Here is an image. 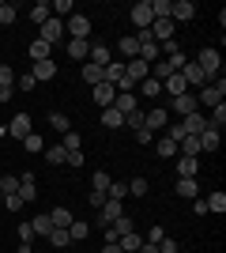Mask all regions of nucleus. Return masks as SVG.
I'll use <instances>...</instances> for the list:
<instances>
[{"mask_svg": "<svg viewBox=\"0 0 226 253\" xmlns=\"http://www.w3.org/2000/svg\"><path fill=\"white\" fill-rule=\"evenodd\" d=\"M196 64H200V72L207 76V84H215L219 72H223V57H219V49H200Z\"/></svg>", "mask_w": 226, "mask_h": 253, "instance_id": "obj_1", "label": "nucleus"}, {"mask_svg": "<svg viewBox=\"0 0 226 253\" xmlns=\"http://www.w3.org/2000/svg\"><path fill=\"white\" fill-rule=\"evenodd\" d=\"M223 95H226V80L219 76L215 84H207L204 91H200V98H196V102H200V106H219V102H223Z\"/></svg>", "mask_w": 226, "mask_h": 253, "instance_id": "obj_2", "label": "nucleus"}, {"mask_svg": "<svg viewBox=\"0 0 226 253\" xmlns=\"http://www.w3.org/2000/svg\"><path fill=\"white\" fill-rule=\"evenodd\" d=\"M173 31H177V23L173 19H155L151 23V38H155V42H173Z\"/></svg>", "mask_w": 226, "mask_h": 253, "instance_id": "obj_3", "label": "nucleus"}, {"mask_svg": "<svg viewBox=\"0 0 226 253\" xmlns=\"http://www.w3.org/2000/svg\"><path fill=\"white\" fill-rule=\"evenodd\" d=\"M31 132H34V125H31V114H15V117H11L8 136H15V140H27Z\"/></svg>", "mask_w": 226, "mask_h": 253, "instance_id": "obj_4", "label": "nucleus"}, {"mask_svg": "<svg viewBox=\"0 0 226 253\" xmlns=\"http://www.w3.org/2000/svg\"><path fill=\"white\" fill-rule=\"evenodd\" d=\"M61 38H65V19H45L42 23V42L53 45V42H61Z\"/></svg>", "mask_w": 226, "mask_h": 253, "instance_id": "obj_5", "label": "nucleus"}, {"mask_svg": "<svg viewBox=\"0 0 226 253\" xmlns=\"http://www.w3.org/2000/svg\"><path fill=\"white\" fill-rule=\"evenodd\" d=\"M132 23H136L140 31H147L151 23H155V15H151V0H140V4H132Z\"/></svg>", "mask_w": 226, "mask_h": 253, "instance_id": "obj_6", "label": "nucleus"}, {"mask_svg": "<svg viewBox=\"0 0 226 253\" xmlns=\"http://www.w3.org/2000/svg\"><path fill=\"white\" fill-rule=\"evenodd\" d=\"M65 34H72V38H87V34H91V19H87V15H68Z\"/></svg>", "mask_w": 226, "mask_h": 253, "instance_id": "obj_7", "label": "nucleus"}, {"mask_svg": "<svg viewBox=\"0 0 226 253\" xmlns=\"http://www.w3.org/2000/svg\"><path fill=\"white\" fill-rule=\"evenodd\" d=\"M196 15V4L193 0H173V8H170V19L173 23H189Z\"/></svg>", "mask_w": 226, "mask_h": 253, "instance_id": "obj_8", "label": "nucleus"}, {"mask_svg": "<svg viewBox=\"0 0 226 253\" xmlns=\"http://www.w3.org/2000/svg\"><path fill=\"white\" fill-rule=\"evenodd\" d=\"M204 128H207V117L200 114V110H196V114H189V117L181 121V132H185V136H200Z\"/></svg>", "mask_w": 226, "mask_h": 253, "instance_id": "obj_9", "label": "nucleus"}, {"mask_svg": "<svg viewBox=\"0 0 226 253\" xmlns=\"http://www.w3.org/2000/svg\"><path fill=\"white\" fill-rule=\"evenodd\" d=\"M113 110H121V114L129 117L132 110H140V98L132 95V91H117V98H113Z\"/></svg>", "mask_w": 226, "mask_h": 253, "instance_id": "obj_10", "label": "nucleus"}, {"mask_svg": "<svg viewBox=\"0 0 226 253\" xmlns=\"http://www.w3.org/2000/svg\"><path fill=\"white\" fill-rule=\"evenodd\" d=\"M181 80H185V84H193V87H207V76L200 72V64H196V61H189L181 68Z\"/></svg>", "mask_w": 226, "mask_h": 253, "instance_id": "obj_11", "label": "nucleus"}, {"mask_svg": "<svg viewBox=\"0 0 226 253\" xmlns=\"http://www.w3.org/2000/svg\"><path fill=\"white\" fill-rule=\"evenodd\" d=\"M196 110H200V102H196V95H189V91H185V95H177V98H173V114L189 117V114H196Z\"/></svg>", "mask_w": 226, "mask_h": 253, "instance_id": "obj_12", "label": "nucleus"}, {"mask_svg": "<svg viewBox=\"0 0 226 253\" xmlns=\"http://www.w3.org/2000/svg\"><path fill=\"white\" fill-rule=\"evenodd\" d=\"M162 91H166L170 98H177V95H185V91H189V84L181 80V72H173V76H166V80H162Z\"/></svg>", "mask_w": 226, "mask_h": 253, "instance_id": "obj_13", "label": "nucleus"}, {"mask_svg": "<svg viewBox=\"0 0 226 253\" xmlns=\"http://www.w3.org/2000/svg\"><path fill=\"white\" fill-rule=\"evenodd\" d=\"M121 80H125V61H109L106 68H102V84H113V87H117Z\"/></svg>", "mask_w": 226, "mask_h": 253, "instance_id": "obj_14", "label": "nucleus"}, {"mask_svg": "<svg viewBox=\"0 0 226 253\" xmlns=\"http://www.w3.org/2000/svg\"><path fill=\"white\" fill-rule=\"evenodd\" d=\"M113 98H117V87L113 84H95V102L106 110V106H113Z\"/></svg>", "mask_w": 226, "mask_h": 253, "instance_id": "obj_15", "label": "nucleus"}, {"mask_svg": "<svg viewBox=\"0 0 226 253\" xmlns=\"http://www.w3.org/2000/svg\"><path fill=\"white\" fill-rule=\"evenodd\" d=\"M166 121H170V114H166L162 106L147 110V128H151V132H162V128H166Z\"/></svg>", "mask_w": 226, "mask_h": 253, "instance_id": "obj_16", "label": "nucleus"}, {"mask_svg": "<svg viewBox=\"0 0 226 253\" xmlns=\"http://www.w3.org/2000/svg\"><path fill=\"white\" fill-rule=\"evenodd\" d=\"M173 193H181V197H189V201H196V197H200V181H196V178H177V185H173Z\"/></svg>", "mask_w": 226, "mask_h": 253, "instance_id": "obj_17", "label": "nucleus"}, {"mask_svg": "<svg viewBox=\"0 0 226 253\" xmlns=\"http://www.w3.org/2000/svg\"><path fill=\"white\" fill-rule=\"evenodd\" d=\"M19 201H23V204L38 201V185H34V178H31V174H23V178H19Z\"/></svg>", "mask_w": 226, "mask_h": 253, "instance_id": "obj_18", "label": "nucleus"}, {"mask_svg": "<svg viewBox=\"0 0 226 253\" xmlns=\"http://www.w3.org/2000/svg\"><path fill=\"white\" fill-rule=\"evenodd\" d=\"M196 144H200V151H219V128L207 125L200 136H196Z\"/></svg>", "mask_w": 226, "mask_h": 253, "instance_id": "obj_19", "label": "nucleus"}, {"mask_svg": "<svg viewBox=\"0 0 226 253\" xmlns=\"http://www.w3.org/2000/svg\"><path fill=\"white\" fill-rule=\"evenodd\" d=\"M31 76H34V84H38V80H53V76H57V61H53V57H49V61H38Z\"/></svg>", "mask_w": 226, "mask_h": 253, "instance_id": "obj_20", "label": "nucleus"}, {"mask_svg": "<svg viewBox=\"0 0 226 253\" xmlns=\"http://www.w3.org/2000/svg\"><path fill=\"white\" fill-rule=\"evenodd\" d=\"M117 53L125 57V61H136V57H140V42L129 34V38H121V42H117Z\"/></svg>", "mask_w": 226, "mask_h": 253, "instance_id": "obj_21", "label": "nucleus"}, {"mask_svg": "<svg viewBox=\"0 0 226 253\" xmlns=\"http://www.w3.org/2000/svg\"><path fill=\"white\" fill-rule=\"evenodd\" d=\"M87 57H91V64H98V68H106V64L113 61V53H109L102 42H98V45H91V53H87Z\"/></svg>", "mask_w": 226, "mask_h": 253, "instance_id": "obj_22", "label": "nucleus"}, {"mask_svg": "<svg viewBox=\"0 0 226 253\" xmlns=\"http://www.w3.org/2000/svg\"><path fill=\"white\" fill-rule=\"evenodd\" d=\"M102 125L106 128H125V114L113 110V106H106V110H102Z\"/></svg>", "mask_w": 226, "mask_h": 253, "instance_id": "obj_23", "label": "nucleus"}, {"mask_svg": "<svg viewBox=\"0 0 226 253\" xmlns=\"http://www.w3.org/2000/svg\"><path fill=\"white\" fill-rule=\"evenodd\" d=\"M117 246H121V253L140 250V246H143V234H140V231H129V234H121V238H117Z\"/></svg>", "mask_w": 226, "mask_h": 253, "instance_id": "obj_24", "label": "nucleus"}, {"mask_svg": "<svg viewBox=\"0 0 226 253\" xmlns=\"http://www.w3.org/2000/svg\"><path fill=\"white\" fill-rule=\"evenodd\" d=\"M200 174V159H177V178H196Z\"/></svg>", "mask_w": 226, "mask_h": 253, "instance_id": "obj_25", "label": "nucleus"}, {"mask_svg": "<svg viewBox=\"0 0 226 253\" xmlns=\"http://www.w3.org/2000/svg\"><path fill=\"white\" fill-rule=\"evenodd\" d=\"M98 211H102V219H106V223H113V219H121V215H125L121 201H109V197H106V204H102Z\"/></svg>", "mask_w": 226, "mask_h": 253, "instance_id": "obj_26", "label": "nucleus"}, {"mask_svg": "<svg viewBox=\"0 0 226 253\" xmlns=\"http://www.w3.org/2000/svg\"><path fill=\"white\" fill-rule=\"evenodd\" d=\"M27 15H31V23H34V27H42L45 19H53V11H49V4H42V0H38V4H34V8L27 11Z\"/></svg>", "mask_w": 226, "mask_h": 253, "instance_id": "obj_27", "label": "nucleus"}, {"mask_svg": "<svg viewBox=\"0 0 226 253\" xmlns=\"http://www.w3.org/2000/svg\"><path fill=\"white\" fill-rule=\"evenodd\" d=\"M87 53H91V42H87V38H72V42H68V57H75V61H83Z\"/></svg>", "mask_w": 226, "mask_h": 253, "instance_id": "obj_28", "label": "nucleus"}, {"mask_svg": "<svg viewBox=\"0 0 226 253\" xmlns=\"http://www.w3.org/2000/svg\"><path fill=\"white\" fill-rule=\"evenodd\" d=\"M125 125H129L132 132H140V128H147V110H132V114L125 117Z\"/></svg>", "mask_w": 226, "mask_h": 253, "instance_id": "obj_29", "label": "nucleus"}, {"mask_svg": "<svg viewBox=\"0 0 226 253\" xmlns=\"http://www.w3.org/2000/svg\"><path fill=\"white\" fill-rule=\"evenodd\" d=\"M45 238H49V246H57V250H65V246L72 242V238H68V227H53Z\"/></svg>", "mask_w": 226, "mask_h": 253, "instance_id": "obj_30", "label": "nucleus"}, {"mask_svg": "<svg viewBox=\"0 0 226 253\" xmlns=\"http://www.w3.org/2000/svg\"><path fill=\"white\" fill-rule=\"evenodd\" d=\"M27 53H31V61L38 64V61H49V45L42 42V38H38V42H31L27 45Z\"/></svg>", "mask_w": 226, "mask_h": 253, "instance_id": "obj_31", "label": "nucleus"}, {"mask_svg": "<svg viewBox=\"0 0 226 253\" xmlns=\"http://www.w3.org/2000/svg\"><path fill=\"white\" fill-rule=\"evenodd\" d=\"M87 234H91V227H87V223H79V219L68 223V238H72V242H83Z\"/></svg>", "mask_w": 226, "mask_h": 253, "instance_id": "obj_32", "label": "nucleus"}, {"mask_svg": "<svg viewBox=\"0 0 226 253\" xmlns=\"http://www.w3.org/2000/svg\"><path fill=\"white\" fill-rule=\"evenodd\" d=\"M207 125H211V128H223V125H226V102L211 106V117H207Z\"/></svg>", "mask_w": 226, "mask_h": 253, "instance_id": "obj_33", "label": "nucleus"}, {"mask_svg": "<svg viewBox=\"0 0 226 253\" xmlns=\"http://www.w3.org/2000/svg\"><path fill=\"white\" fill-rule=\"evenodd\" d=\"M23 148L31 151V155H38V151H45V140H42V132H31V136L23 140Z\"/></svg>", "mask_w": 226, "mask_h": 253, "instance_id": "obj_34", "label": "nucleus"}, {"mask_svg": "<svg viewBox=\"0 0 226 253\" xmlns=\"http://www.w3.org/2000/svg\"><path fill=\"white\" fill-rule=\"evenodd\" d=\"M31 227H34V234H42V238H45V234L53 231V219H49V215H34Z\"/></svg>", "mask_w": 226, "mask_h": 253, "instance_id": "obj_35", "label": "nucleus"}, {"mask_svg": "<svg viewBox=\"0 0 226 253\" xmlns=\"http://www.w3.org/2000/svg\"><path fill=\"white\" fill-rule=\"evenodd\" d=\"M159 91H162V84H159V80H155V76H147V80H143V84H140V95H143V98H155V95H159Z\"/></svg>", "mask_w": 226, "mask_h": 253, "instance_id": "obj_36", "label": "nucleus"}, {"mask_svg": "<svg viewBox=\"0 0 226 253\" xmlns=\"http://www.w3.org/2000/svg\"><path fill=\"white\" fill-rule=\"evenodd\" d=\"M106 197H109V201H125V197H129V185H125V181H109Z\"/></svg>", "mask_w": 226, "mask_h": 253, "instance_id": "obj_37", "label": "nucleus"}, {"mask_svg": "<svg viewBox=\"0 0 226 253\" xmlns=\"http://www.w3.org/2000/svg\"><path fill=\"white\" fill-rule=\"evenodd\" d=\"M204 204H207V211H219V215H223L226 211V193H211Z\"/></svg>", "mask_w": 226, "mask_h": 253, "instance_id": "obj_38", "label": "nucleus"}, {"mask_svg": "<svg viewBox=\"0 0 226 253\" xmlns=\"http://www.w3.org/2000/svg\"><path fill=\"white\" fill-rule=\"evenodd\" d=\"M15 15H19V8L4 0V4H0V23H4V27H11V23H15Z\"/></svg>", "mask_w": 226, "mask_h": 253, "instance_id": "obj_39", "label": "nucleus"}, {"mask_svg": "<svg viewBox=\"0 0 226 253\" xmlns=\"http://www.w3.org/2000/svg\"><path fill=\"white\" fill-rule=\"evenodd\" d=\"M83 80H87V84H91V87H95V84H102V68L87 61V64H83Z\"/></svg>", "mask_w": 226, "mask_h": 253, "instance_id": "obj_40", "label": "nucleus"}, {"mask_svg": "<svg viewBox=\"0 0 226 253\" xmlns=\"http://www.w3.org/2000/svg\"><path fill=\"white\" fill-rule=\"evenodd\" d=\"M49 125H53L57 132H61V136H65V132H72V125H68V117H65V114H57V110L49 114Z\"/></svg>", "mask_w": 226, "mask_h": 253, "instance_id": "obj_41", "label": "nucleus"}, {"mask_svg": "<svg viewBox=\"0 0 226 253\" xmlns=\"http://www.w3.org/2000/svg\"><path fill=\"white\" fill-rule=\"evenodd\" d=\"M49 219H53V227H68V223H72V211H68V208H53V211H49Z\"/></svg>", "mask_w": 226, "mask_h": 253, "instance_id": "obj_42", "label": "nucleus"}, {"mask_svg": "<svg viewBox=\"0 0 226 253\" xmlns=\"http://www.w3.org/2000/svg\"><path fill=\"white\" fill-rule=\"evenodd\" d=\"M0 193H4V197H8V193H19V178H15V174H4V178H0Z\"/></svg>", "mask_w": 226, "mask_h": 253, "instance_id": "obj_43", "label": "nucleus"}, {"mask_svg": "<svg viewBox=\"0 0 226 253\" xmlns=\"http://www.w3.org/2000/svg\"><path fill=\"white\" fill-rule=\"evenodd\" d=\"M147 178H132V185H129V197H147Z\"/></svg>", "mask_w": 226, "mask_h": 253, "instance_id": "obj_44", "label": "nucleus"}, {"mask_svg": "<svg viewBox=\"0 0 226 253\" xmlns=\"http://www.w3.org/2000/svg\"><path fill=\"white\" fill-rule=\"evenodd\" d=\"M65 151H83V140H79V132H65V144H61Z\"/></svg>", "mask_w": 226, "mask_h": 253, "instance_id": "obj_45", "label": "nucleus"}, {"mask_svg": "<svg viewBox=\"0 0 226 253\" xmlns=\"http://www.w3.org/2000/svg\"><path fill=\"white\" fill-rule=\"evenodd\" d=\"M159 155H162V159H170V155H177V144H173L170 136H159Z\"/></svg>", "mask_w": 226, "mask_h": 253, "instance_id": "obj_46", "label": "nucleus"}, {"mask_svg": "<svg viewBox=\"0 0 226 253\" xmlns=\"http://www.w3.org/2000/svg\"><path fill=\"white\" fill-rule=\"evenodd\" d=\"M65 155H68L65 148H45V163H57V167H61V163H65Z\"/></svg>", "mask_w": 226, "mask_h": 253, "instance_id": "obj_47", "label": "nucleus"}, {"mask_svg": "<svg viewBox=\"0 0 226 253\" xmlns=\"http://www.w3.org/2000/svg\"><path fill=\"white\" fill-rule=\"evenodd\" d=\"M0 87H15V72L8 64H0Z\"/></svg>", "mask_w": 226, "mask_h": 253, "instance_id": "obj_48", "label": "nucleus"}, {"mask_svg": "<svg viewBox=\"0 0 226 253\" xmlns=\"http://www.w3.org/2000/svg\"><path fill=\"white\" fill-rule=\"evenodd\" d=\"M19 242H27V246L34 242V227H31V219H27V223H19Z\"/></svg>", "mask_w": 226, "mask_h": 253, "instance_id": "obj_49", "label": "nucleus"}, {"mask_svg": "<svg viewBox=\"0 0 226 253\" xmlns=\"http://www.w3.org/2000/svg\"><path fill=\"white\" fill-rule=\"evenodd\" d=\"M109 181H113V178H109V174H102V170H98V174H95V193H106V189H109Z\"/></svg>", "mask_w": 226, "mask_h": 253, "instance_id": "obj_50", "label": "nucleus"}, {"mask_svg": "<svg viewBox=\"0 0 226 253\" xmlns=\"http://www.w3.org/2000/svg\"><path fill=\"white\" fill-rule=\"evenodd\" d=\"M15 87H19V91H34V76H31V72L19 76V80H15Z\"/></svg>", "mask_w": 226, "mask_h": 253, "instance_id": "obj_51", "label": "nucleus"}, {"mask_svg": "<svg viewBox=\"0 0 226 253\" xmlns=\"http://www.w3.org/2000/svg\"><path fill=\"white\" fill-rule=\"evenodd\" d=\"M4 204H8V211H19V208H23L19 193H8V197H4Z\"/></svg>", "mask_w": 226, "mask_h": 253, "instance_id": "obj_52", "label": "nucleus"}, {"mask_svg": "<svg viewBox=\"0 0 226 253\" xmlns=\"http://www.w3.org/2000/svg\"><path fill=\"white\" fill-rule=\"evenodd\" d=\"M177 250H181V246L173 242V238H162L159 242V253H177Z\"/></svg>", "mask_w": 226, "mask_h": 253, "instance_id": "obj_53", "label": "nucleus"}, {"mask_svg": "<svg viewBox=\"0 0 226 253\" xmlns=\"http://www.w3.org/2000/svg\"><path fill=\"white\" fill-rule=\"evenodd\" d=\"M65 163H68V167H83V151H68Z\"/></svg>", "mask_w": 226, "mask_h": 253, "instance_id": "obj_54", "label": "nucleus"}, {"mask_svg": "<svg viewBox=\"0 0 226 253\" xmlns=\"http://www.w3.org/2000/svg\"><path fill=\"white\" fill-rule=\"evenodd\" d=\"M143 238H147V242H155V246H159V242H162V238H166V234H162V227H151V231H147V234H143Z\"/></svg>", "mask_w": 226, "mask_h": 253, "instance_id": "obj_55", "label": "nucleus"}, {"mask_svg": "<svg viewBox=\"0 0 226 253\" xmlns=\"http://www.w3.org/2000/svg\"><path fill=\"white\" fill-rule=\"evenodd\" d=\"M151 140H155V132H151V128H140V132H136V144H151Z\"/></svg>", "mask_w": 226, "mask_h": 253, "instance_id": "obj_56", "label": "nucleus"}, {"mask_svg": "<svg viewBox=\"0 0 226 253\" xmlns=\"http://www.w3.org/2000/svg\"><path fill=\"white\" fill-rule=\"evenodd\" d=\"M87 201H91V208H102V204H106V193H91Z\"/></svg>", "mask_w": 226, "mask_h": 253, "instance_id": "obj_57", "label": "nucleus"}, {"mask_svg": "<svg viewBox=\"0 0 226 253\" xmlns=\"http://www.w3.org/2000/svg\"><path fill=\"white\" fill-rule=\"evenodd\" d=\"M140 253H159V246H155V242H147V238H143V246H140Z\"/></svg>", "mask_w": 226, "mask_h": 253, "instance_id": "obj_58", "label": "nucleus"}, {"mask_svg": "<svg viewBox=\"0 0 226 253\" xmlns=\"http://www.w3.org/2000/svg\"><path fill=\"white\" fill-rule=\"evenodd\" d=\"M102 253H121V246L117 242H106V246H102Z\"/></svg>", "mask_w": 226, "mask_h": 253, "instance_id": "obj_59", "label": "nucleus"}, {"mask_svg": "<svg viewBox=\"0 0 226 253\" xmlns=\"http://www.w3.org/2000/svg\"><path fill=\"white\" fill-rule=\"evenodd\" d=\"M0 102H11V87H0Z\"/></svg>", "mask_w": 226, "mask_h": 253, "instance_id": "obj_60", "label": "nucleus"}, {"mask_svg": "<svg viewBox=\"0 0 226 253\" xmlns=\"http://www.w3.org/2000/svg\"><path fill=\"white\" fill-rule=\"evenodd\" d=\"M15 253H34V250H31L27 242H19V250H15Z\"/></svg>", "mask_w": 226, "mask_h": 253, "instance_id": "obj_61", "label": "nucleus"}, {"mask_svg": "<svg viewBox=\"0 0 226 253\" xmlns=\"http://www.w3.org/2000/svg\"><path fill=\"white\" fill-rule=\"evenodd\" d=\"M4 136H8V125H0V140H4Z\"/></svg>", "mask_w": 226, "mask_h": 253, "instance_id": "obj_62", "label": "nucleus"}]
</instances>
